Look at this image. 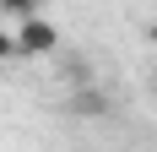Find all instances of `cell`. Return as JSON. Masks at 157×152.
I'll list each match as a JSON object with an SVG mask.
<instances>
[{
  "label": "cell",
  "mask_w": 157,
  "mask_h": 152,
  "mask_svg": "<svg viewBox=\"0 0 157 152\" xmlns=\"http://www.w3.org/2000/svg\"><path fill=\"white\" fill-rule=\"evenodd\" d=\"M22 44H27V49H49V44H54V33H49L44 22H27V27H22Z\"/></svg>",
  "instance_id": "1"
}]
</instances>
